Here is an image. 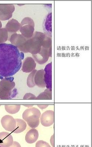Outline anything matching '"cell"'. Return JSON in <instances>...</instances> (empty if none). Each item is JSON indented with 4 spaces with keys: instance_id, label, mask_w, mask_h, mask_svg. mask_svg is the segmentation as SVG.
Listing matches in <instances>:
<instances>
[{
    "instance_id": "3957f363",
    "label": "cell",
    "mask_w": 92,
    "mask_h": 147,
    "mask_svg": "<svg viewBox=\"0 0 92 147\" xmlns=\"http://www.w3.org/2000/svg\"><path fill=\"white\" fill-rule=\"evenodd\" d=\"M14 77L4 78L0 81V99H12L18 94L17 90L14 89L15 83Z\"/></svg>"
},
{
    "instance_id": "44dd1931",
    "label": "cell",
    "mask_w": 92,
    "mask_h": 147,
    "mask_svg": "<svg viewBox=\"0 0 92 147\" xmlns=\"http://www.w3.org/2000/svg\"><path fill=\"white\" fill-rule=\"evenodd\" d=\"M37 70L35 69L30 74L28 77L27 79V86L30 88H32L35 86L36 85L35 84L34 78V76L36 73Z\"/></svg>"
},
{
    "instance_id": "484cf974",
    "label": "cell",
    "mask_w": 92,
    "mask_h": 147,
    "mask_svg": "<svg viewBox=\"0 0 92 147\" xmlns=\"http://www.w3.org/2000/svg\"><path fill=\"white\" fill-rule=\"evenodd\" d=\"M50 142L52 146L54 147V135H53L50 139Z\"/></svg>"
},
{
    "instance_id": "d6986e66",
    "label": "cell",
    "mask_w": 92,
    "mask_h": 147,
    "mask_svg": "<svg viewBox=\"0 0 92 147\" xmlns=\"http://www.w3.org/2000/svg\"><path fill=\"white\" fill-rule=\"evenodd\" d=\"M20 105H5V110L10 114H15L20 110Z\"/></svg>"
},
{
    "instance_id": "4dcf8cb0",
    "label": "cell",
    "mask_w": 92,
    "mask_h": 147,
    "mask_svg": "<svg viewBox=\"0 0 92 147\" xmlns=\"http://www.w3.org/2000/svg\"><path fill=\"white\" fill-rule=\"evenodd\" d=\"M1 106V105H0V106Z\"/></svg>"
},
{
    "instance_id": "8992f818",
    "label": "cell",
    "mask_w": 92,
    "mask_h": 147,
    "mask_svg": "<svg viewBox=\"0 0 92 147\" xmlns=\"http://www.w3.org/2000/svg\"><path fill=\"white\" fill-rule=\"evenodd\" d=\"M32 55L34 59L38 64H44L48 61L50 57H52V50L42 47L39 53Z\"/></svg>"
},
{
    "instance_id": "5b68a950",
    "label": "cell",
    "mask_w": 92,
    "mask_h": 147,
    "mask_svg": "<svg viewBox=\"0 0 92 147\" xmlns=\"http://www.w3.org/2000/svg\"><path fill=\"white\" fill-rule=\"evenodd\" d=\"M20 24V31L21 34L27 39L32 37L35 30L34 20L31 18L26 17L24 18Z\"/></svg>"
},
{
    "instance_id": "52a82bcc",
    "label": "cell",
    "mask_w": 92,
    "mask_h": 147,
    "mask_svg": "<svg viewBox=\"0 0 92 147\" xmlns=\"http://www.w3.org/2000/svg\"><path fill=\"white\" fill-rule=\"evenodd\" d=\"M15 9L13 4H0V20L5 21L10 19Z\"/></svg>"
},
{
    "instance_id": "4316f807",
    "label": "cell",
    "mask_w": 92,
    "mask_h": 147,
    "mask_svg": "<svg viewBox=\"0 0 92 147\" xmlns=\"http://www.w3.org/2000/svg\"><path fill=\"white\" fill-rule=\"evenodd\" d=\"M38 106L41 109H44L48 107V105H38Z\"/></svg>"
},
{
    "instance_id": "2e32d148",
    "label": "cell",
    "mask_w": 92,
    "mask_h": 147,
    "mask_svg": "<svg viewBox=\"0 0 92 147\" xmlns=\"http://www.w3.org/2000/svg\"><path fill=\"white\" fill-rule=\"evenodd\" d=\"M45 71L44 69H41L37 71L34 76V82L35 84L38 87L45 88L46 87L44 79Z\"/></svg>"
},
{
    "instance_id": "9c48e42d",
    "label": "cell",
    "mask_w": 92,
    "mask_h": 147,
    "mask_svg": "<svg viewBox=\"0 0 92 147\" xmlns=\"http://www.w3.org/2000/svg\"><path fill=\"white\" fill-rule=\"evenodd\" d=\"M11 44L18 48L19 51H22L27 39L22 34L14 33L10 36L9 39Z\"/></svg>"
},
{
    "instance_id": "f1b7e54d",
    "label": "cell",
    "mask_w": 92,
    "mask_h": 147,
    "mask_svg": "<svg viewBox=\"0 0 92 147\" xmlns=\"http://www.w3.org/2000/svg\"><path fill=\"white\" fill-rule=\"evenodd\" d=\"M2 27V24L1 23V21H0V29Z\"/></svg>"
},
{
    "instance_id": "ffe728a7",
    "label": "cell",
    "mask_w": 92,
    "mask_h": 147,
    "mask_svg": "<svg viewBox=\"0 0 92 147\" xmlns=\"http://www.w3.org/2000/svg\"><path fill=\"white\" fill-rule=\"evenodd\" d=\"M52 90L47 89L37 97L36 99H52Z\"/></svg>"
},
{
    "instance_id": "d4e9b609",
    "label": "cell",
    "mask_w": 92,
    "mask_h": 147,
    "mask_svg": "<svg viewBox=\"0 0 92 147\" xmlns=\"http://www.w3.org/2000/svg\"><path fill=\"white\" fill-rule=\"evenodd\" d=\"M9 147H21L20 144L16 141L14 142L12 145Z\"/></svg>"
},
{
    "instance_id": "f546056e",
    "label": "cell",
    "mask_w": 92,
    "mask_h": 147,
    "mask_svg": "<svg viewBox=\"0 0 92 147\" xmlns=\"http://www.w3.org/2000/svg\"><path fill=\"white\" fill-rule=\"evenodd\" d=\"M0 147H1V146H0Z\"/></svg>"
},
{
    "instance_id": "6da1fadb",
    "label": "cell",
    "mask_w": 92,
    "mask_h": 147,
    "mask_svg": "<svg viewBox=\"0 0 92 147\" xmlns=\"http://www.w3.org/2000/svg\"><path fill=\"white\" fill-rule=\"evenodd\" d=\"M24 58L23 52L11 44H0V78L10 77L19 71Z\"/></svg>"
},
{
    "instance_id": "9a60e30c",
    "label": "cell",
    "mask_w": 92,
    "mask_h": 147,
    "mask_svg": "<svg viewBox=\"0 0 92 147\" xmlns=\"http://www.w3.org/2000/svg\"><path fill=\"white\" fill-rule=\"evenodd\" d=\"M20 24L16 20L12 19L7 22L5 28L7 30L8 32L14 34L20 30Z\"/></svg>"
},
{
    "instance_id": "ac0fdd59",
    "label": "cell",
    "mask_w": 92,
    "mask_h": 147,
    "mask_svg": "<svg viewBox=\"0 0 92 147\" xmlns=\"http://www.w3.org/2000/svg\"><path fill=\"white\" fill-rule=\"evenodd\" d=\"M16 122V127L13 133L15 134L20 133L26 129L27 124L23 119H15Z\"/></svg>"
},
{
    "instance_id": "277c9868",
    "label": "cell",
    "mask_w": 92,
    "mask_h": 147,
    "mask_svg": "<svg viewBox=\"0 0 92 147\" xmlns=\"http://www.w3.org/2000/svg\"><path fill=\"white\" fill-rule=\"evenodd\" d=\"M41 115V113L39 109L31 107L25 110L23 114V118L27 122L29 126L35 129L39 125Z\"/></svg>"
},
{
    "instance_id": "83f0119b",
    "label": "cell",
    "mask_w": 92,
    "mask_h": 147,
    "mask_svg": "<svg viewBox=\"0 0 92 147\" xmlns=\"http://www.w3.org/2000/svg\"><path fill=\"white\" fill-rule=\"evenodd\" d=\"M24 106H25V107H32L33 105H24Z\"/></svg>"
},
{
    "instance_id": "e0dca14e",
    "label": "cell",
    "mask_w": 92,
    "mask_h": 147,
    "mask_svg": "<svg viewBox=\"0 0 92 147\" xmlns=\"http://www.w3.org/2000/svg\"><path fill=\"white\" fill-rule=\"evenodd\" d=\"M39 132L35 129L30 130L26 134L25 140L26 142L32 144L35 143L39 138Z\"/></svg>"
},
{
    "instance_id": "cb8c5ba5",
    "label": "cell",
    "mask_w": 92,
    "mask_h": 147,
    "mask_svg": "<svg viewBox=\"0 0 92 147\" xmlns=\"http://www.w3.org/2000/svg\"><path fill=\"white\" fill-rule=\"evenodd\" d=\"M37 97L31 93H27L23 97L24 99H36Z\"/></svg>"
},
{
    "instance_id": "7a4b0ae2",
    "label": "cell",
    "mask_w": 92,
    "mask_h": 147,
    "mask_svg": "<svg viewBox=\"0 0 92 147\" xmlns=\"http://www.w3.org/2000/svg\"><path fill=\"white\" fill-rule=\"evenodd\" d=\"M45 35L44 33L38 31L34 32L32 37L27 39L21 52L30 53L32 55L39 53L41 49Z\"/></svg>"
},
{
    "instance_id": "7402d4cb",
    "label": "cell",
    "mask_w": 92,
    "mask_h": 147,
    "mask_svg": "<svg viewBox=\"0 0 92 147\" xmlns=\"http://www.w3.org/2000/svg\"><path fill=\"white\" fill-rule=\"evenodd\" d=\"M8 37V32L6 28L0 29V44H3L7 41Z\"/></svg>"
},
{
    "instance_id": "8fae6325",
    "label": "cell",
    "mask_w": 92,
    "mask_h": 147,
    "mask_svg": "<svg viewBox=\"0 0 92 147\" xmlns=\"http://www.w3.org/2000/svg\"><path fill=\"white\" fill-rule=\"evenodd\" d=\"M44 79L47 89H52V62L46 65L44 69Z\"/></svg>"
},
{
    "instance_id": "5bb4252c",
    "label": "cell",
    "mask_w": 92,
    "mask_h": 147,
    "mask_svg": "<svg viewBox=\"0 0 92 147\" xmlns=\"http://www.w3.org/2000/svg\"><path fill=\"white\" fill-rule=\"evenodd\" d=\"M14 142L12 136L7 132H2L0 133V146L9 147Z\"/></svg>"
},
{
    "instance_id": "30bf717a",
    "label": "cell",
    "mask_w": 92,
    "mask_h": 147,
    "mask_svg": "<svg viewBox=\"0 0 92 147\" xmlns=\"http://www.w3.org/2000/svg\"><path fill=\"white\" fill-rule=\"evenodd\" d=\"M41 123L45 127L52 125L54 122V111L52 110H47L42 114L40 118Z\"/></svg>"
},
{
    "instance_id": "7c38bea8",
    "label": "cell",
    "mask_w": 92,
    "mask_h": 147,
    "mask_svg": "<svg viewBox=\"0 0 92 147\" xmlns=\"http://www.w3.org/2000/svg\"><path fill=\"white\" fill-rule=\"evenodd\" d=\"M52 13L50 12L46 16L43 21V27L44 33L52 37Z\"/></svg>"
},
{
    "instance_id": "4fadbf2b",
    "label": "cell",
    "mask_w": 92,
    "mask_h": 147,
    "mask_svg": "<svg viewBox=\"0 0 92 147\" xmlns=\"http://www.w3.org/2000/svg\"><path fill=\"white\" fill-rule=\"evenodd\" d=\"M36 67V63L32 57L26 58L23 61L22 70L24 73H28L35 70Z\"/></svg>"
},
{
    "instance_id": "ba28073f",
    "label": "cell",
    "mask_w": 92,
    "mask_h": 147,
    "mask_svg": "<svg viewBox=\"0 0 92 147\" xmlns=\"http://www.w3.org/2000/svg\"><path fill=\"white\" fill-rule=\"evenodd\" d=\"M1 123L3 128L9 132H13L16 128V121L11 115H5L1 119Z\"/></svg>"
},
{
    "instance_id": "603a6c76",
    "label": "cell",
    "mask_w": 92,
    "mask_h": 147,
    "mask_svg": "<svg viewBox=\"0 0 92 147\" xmlns=\"http://www.w3.org/2000/svg\"><path fill=\"white\" fill-rule=\"evenodd\" d=\"M35 147H51L48 143L44 140H40L36 143Z\"/></svg>"
}]
</instances>
